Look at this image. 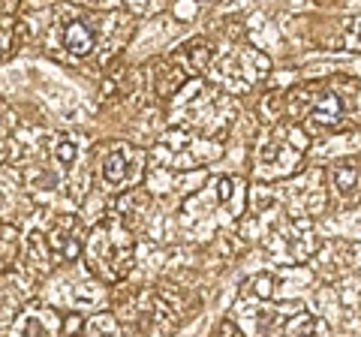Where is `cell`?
I'll return each mask as SVG.
<instances>
[{
  "mask_svg": "<svg viewBox=\"0 0 361 337\" xmlns=\"http://www.w3.org/2000/svg\"><path fill=\"white\" fill-rule=\"evenodd\" d=\"M301 109L304 133H337L361 118V87L355 82H343V87L325 85L316 91H295L292 94V115Z\"/></svg>",
  "mask_w": 361,
  "mask_h": 337,
  "instance_id": "6da1fadb",
  "label": "cell"
},
{
  "mask_svg": "<svg viewBox=\"0 0 361 337\" xmlns=\"http://www.w3.org/2000/svg\"><path fill=\"white\" fill-rule=\"evenodd\" d=\"M307 151V133L295 123H274L256 145V168L262 178H286Z\"/></svg>",
  "mask_w": 361,
  "mask_h": 337,
  "instance_id": "7a4b0ae2",
  "label": "cell"
},
{
  "mask_svg": "<svg viewBox=\"0 0 361 337\" xmlns=\"http://www.w3.org/2000/svg\"><path fill=\"white\" fill-rule=\"evenodd\" d=\"M268 70H271V61L262 51L241 49V51L226 54V58L217 63V82H223L229 91L241 94L247 87H253Z\"/></svg>",
  "mask_w": 361,
  "mask_h": 337,
  "instance_id": "3957f363",
  "label": "cell"
},
{
  "mask_svg": "<svg viewBox=\"0 0 361 337\" xmlns=\"http://www.w3.org/2000/svg\"><path fill=\"white\" fill-rule=\"evenodd\" d=\"M268 337H322L329 334V325L316 319L301 301H286L274 313V325L265 329Z\"/></svg>",
  "mask_w": 361,
  "mask_h": 337,
  "instance_id": "277c9868",
  "label": "cell"
},
{
  "mask_svg": "<svg viewBox=\"0 0 361 337\" xmlns=\"http://www.w3.org/2000/svg\"><path fill=\"white\" fill-rule=\"evenodd\" d=\"M142 160L145 157H142L139 148L118 142L103 160V184H106V190H121V187H130V184L139 181L142 178Z\"/></svg>",
  "mask_w": 361,
  "mask_h": 337,
  "instance_id": "5b68a950",
  "label": "cell"
},
{
  "mask_svg": "<svg viewBox=\"0 0 361 337\" xmlns=\"http://www.w3.org/2000/svg\"><path fill=\"white\" fill-rule=\"evenodd\" d=\"M58 39H61V46L75 54V58H85V54L94 51L97 46V30L90 21H82V18H73V21H66V25L58 30Z\"/></svg>",
  "mask_w": 361,
  "mask_h": 337,
  "instance_id": "8992f818",
  "label": "cell"
},
{
  "mask_svg": "<svg viewBox=\"0 0 361 337\" xmlns=\"http://www.w3.org/2000/svg\"><path fill=\"white\" fill-rule=\"evenodd\" d=\"M331 187L343 199H361V168L355 163H337L331 166Z\"/></svg>",
  "mask_w": 361,
  "mask_h": 337,
  "instance_id": "52a82bcc",
  "label": "cell"
},
{
  "mask_svg": "<svg viewBox=\"0 0 361 337\" xmlns=\"http://www.w3.org/2000/svg\"><path fill=\"white\" fill-rule=\"evenodd\" d=\"M214 61V49L208 46L205 39H193L187 42L184 51H180V66H184L187 73H205Z\"/></svg>",
  "mask_w": 361,
  "mask_h": 337,
  "instance_id": "ba28073f",
  "label": "cell"
},
{
  "mask_svg": "<svg viewBox=\"0 0 361 337\" xmlns=\"http://www.w3.org/2000/svg\"><path fill=\"white\" fill-rule=\"evenodd\" d=\"M51 250L58 253L61 259L73 262V259H78V256H82L85 241H82V235L73 232L70 226H61V229H54V235H51Z\"/></svg>",
  "mask_w": 361,
  "mask_h": 337,
  "instance_id": "9c48e42d",
  "label": "cell"
},
{
  "mask_svg": "<svg viewBox=\"0 0 361 337\" xmlns=\"http://www.w3.org/2000/svg\"><path fill=\"white\" fill-rule=\"evenodd\" d=\"M329 46H331L334 51H353V54H361V16H358V18H349L346 25L341 27V33L329 39Z\"/></svg>",
  "mask_w": 361,
  "mask_h": 337,
  "instance_id": "30bf717a",
  "label": "cell"
},
{
  "mask_svg": "<svg viewBox=\"0 0 361 337\" xmlns=\"http://www.w3.org/2000/svg\"><path fill=\"white\" fill-rule=\"evenodd\" d=\"M54 160L61 168H70L78 160V142L73 136H58L54 139Z\"/></svg>",
  "mask_w": 361,
  "mask_h": 337,
  "instance_id": "8fae6325",
  "label": "cell"
},
{
  "mask_svg": "<svg viewBox=\"0 0 361 337\" xmlns=\"http://www.w3.org/2000/svg\"><path fill=\"white\" fill-rule=\"evenodd\" d=\"M45 313H27L25 319L18 322V334L21 337H51V329H45Z\"/></svg>",
  "mask_w": 361,
  "mask_h": 337,
  "instance_id": "7c38bea8",
  "label": "cell"
},
{
  "mask_svg": "<svg viewBox=\"0 0 361 337\" xmlns=\"http://www.w3.org/2000/svg\"><path fill=\"white\" fill-rule=\"evenodd\" d=\"M274 289H277V277L271 274V271H259V274H253V280H250V292H253L259 301H268L271 295H274Z\"/></svg>",
  "mask_w": 361,
  "mask_h": 337,
  "instance_id": "4fadbf2b",
  "label": "cell"
},
{
  "mask_svg": "<svg viewBox=\"0 0 361 337\" xmlns=\"http://www.w3.org/2000/svg\"><path fill=\"white\" fill-rule=\"evenodd\" d=\"M87 334L90 337H115V325H111V319H106V317H94L87 322Z\"/></svg>",
  "mask_w": 361,
  "mask_h": 337,
  "instance_id": "5bb4252c",
  "label": "cell"
},
{
  "mask_svg": "<svg viewBox=\"0 0 361 337\" xmlns=\"http://www.w3.org/2000/svg\"><path fill=\"white\" fill-rule=\"evenodd\" d=\"M13 247H16V232H9L6 226H0V262L6 259Z\"/></svg>",
  "mask_w": 361,
  "mask_h": 337,
  "instance_id": "9a60e30c",
  "label": "cell"
},
{
  "mask_svg": "<svg viewBox=\"0 0 361 337\" xmlns=\"http://www.w3.org/2000/svg\"><path fill=\"white\" fill-rule=\"evenodd\" d=\"M9 33H13V21H9V18H0V54H4L6 46H9Z\"/></svg>",
  "mask_w": 361,
  "mask_h": 337,
  "instance_id": "2e32d148",
  "label": "cell"
},
{
  "mask_svg": "<svg viewBox=\"0 0 361 337\" xmlns=\"http://www.w3.org/2000/svg\"><path fill=\"white\" fill-rule=\"evenodd\" d=\"M214 337H244V334L238 331V325H235V322L223 319V322H220V329H217V334H214Z\"/></svg>",
  "mask_w": 361,
  "mask_h": 337,
  "instance_id": "e0dca14e",
  "label": "cell"
},
{
  "mask_svg": "<svg viewBox=\"0 0 361 337\" xmlns=\"http://www.w3.org/2000/svg\"><path fill=\"white\" fill-rule=\"evenodd\" d=\"M82 4H87V6H109V4H115V0H82Z\"/></svg>",
  "mask_w": 361,
  "mask_h": 337,
  "instance_id": "ac0fdd59",
  "label": "cell"
}]
</instances>
